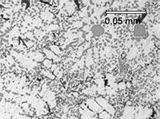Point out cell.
I'll use <instances>...</instances> for the list:
<instances>
[{
	"label": "cell",
	"mask_w": 160,
	"mask_h": 119,
	"mask_svg": "<svg viewBox=\"0 0 160 119\" xmlns=\"http://www.w3.org/2000/svg\"><path fill=\"white\" fill-rule=\"evenodd\" d=\"M145 33V29L143 26L139 25L136 27L135 29V34L137 36H142Z\"/></svg>",
	"instance_id": "6da1fadb"
},
{
	"label": "cell",
	"mask_w": 160,
	"mask_h": 119,
	"mask_svg": "<svg viewBox=\"0 0 160 119\" xmlns=\"http://www.w3.org/2000/svg\"><path fill=\"white\" fill-rule=\"evenodd\" d=\"M92 31L95 35H101L103 32H104V29L103 28L99 25H95L92 28Z\"/></svg>",
	"instance_id": "7a4b0ae2"
}]
</instances>
